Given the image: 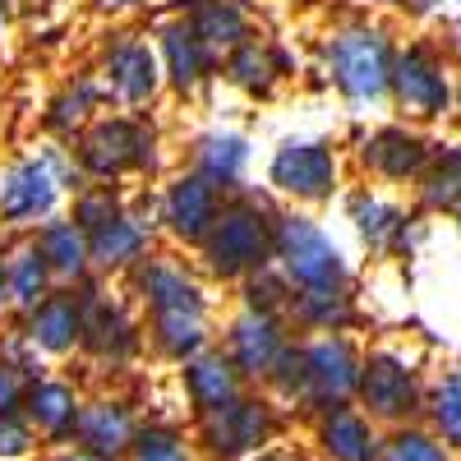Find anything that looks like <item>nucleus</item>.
Segmentation results:
<instances>
[{
	"label": "nucleus",
	"mask_w": 461,
	"mask_h": 461,
	"mask_svg": "<svg viewBox=\"0 0 461 461\" xmlns=\"http://www.w3.org/2000/svg\"><path fill=\"white\" fill-rule=\"evenodd\" d=\"M84 402H88V397L74 388V378L42 374V378L28 383L23 415H28V425L37 429V438H42V443H74V434H79Z\"/></svg>",
	"instance_id": "4be33fe9"
},
{
	"label": "nucleus",
	"mask_w": 461,
	"mask_h": 461,
	"mask_svg": "<svg viewBox=\"0 0 461 461\" xmlns=\"http://www.w3.org/2000/svg\"><path fill=\"white\" fill-rule=\"evenodd\" d=\"M393 106L406 125H438L456 111V74L434 37H411L397 47L393 65Z\"/></svg>",
	"instance_id": "0eeeda50"
},
{
	"label": "nucleus",
	"mask_w": 461,
	"mask_h": 461,
	"mask_svg": "<svg viewBox=\"0 0 461 461\" xmlns=\"http://www.w3.org/2000/svg\"><path fill=\"white\" fill-rule=\"evenodd\" d=\"M425 420H429V429H434L452 452L461 447V369H443V374L429 383Z\"/></svg>",
	"instance_id": "473e14b6"
},
{
	"label": "nucleus",
	"mask_w": 461,
	"mask_h": 461,
	"mask_svg": "<svg viewBox=\"0 0 461 461\" xmlns=\"http://www.w3.org/2000/svg\"><path fill=\"white\" fill-rule=\"evenodd\" d=\"M456 226H461V217H456Z\"/></svg>",
	"instance_id": "3c124183"
},
{
	"label": "nucleus",
	"mask_w": 461,
	"mask_h": 461,
	"mask_svg": "<svg viewBox=\"0 0 461 461\" xmlns=\"http://www.w3.org/2000/svg\"><path fill=\"white\" fill-rule=\"evenodd\" d=\"M69 148L88 185L148 180L162 167V134L143 111H102Z\"/></svg>",
	"instance_id": "20e7f679"
},
{
	"label": "nucleus",
	"mask_w": 461,
	"mask_h": 461,
	"mask_svg": "<svg viewBox=\"0 0 461 461\" xmlns=\"http://www.w3.org/2000/svg\"><path fill=\"white\" fill-rule=\"evenodd\" d=\"M456 115H461V79H456Z\"/></svg>",
	"instance_id": "8fccbe9b"
},
{
	"label": "nucleus",
	"mask_w": 461,
	"mask_h": 461,
	"mask_svg": "<svg viewBox=\"0 0 461 461\" xmlns=\"http://www.w3.org/2000/svg\"><path fill=\"white\" fill-rule=\"evenodd\" d=\"M304 341V383L295 411L304 415H323L337 406H356L360 393V365H365V346L351 332H332V337H300Z\"/></svg>",
	"instance_id": "9d476101"
},
{
	"label": "nucleus",
	"mask_w": 461,
	"mask_h": 461,
	"mask_svg": "<svg viewBox=\"0 0 461 461\" xmlns=\"http://www.w3.org/2000/svg\"><path fill=\"white\" fill-rule=\"evenodd\" d=\"M125 461H194V447H189L185 429L171 425V420H143Z\"/></svg>",
	"instance_id": "72a5a7b5"
},
{
	"label": "nucleus",
	"mask_w": 461,
	"mask_h": 461,
	"mask_svg": "<svg viewBox=\"0 0 461 461\" xmlns=\"http://www.w3.org/2000/svg\"><path fill=\"white\" fill-rule=\"evenodd\" d=\"M291 295H295V291H291V282L277 273V263H273V267H263V273H254V277H245V282H240V310L286 319Z\"/></svg>",
	"instance_id": "e433bc0d"
},
{
	"label": "nucleus",
	"mask_w": 461,
	"mask_h": 461,
	"mask_svg": "<svg viewBox=\"0 0 461 461\" xmlns=\"http://www.w3.org/2000/svg\"><path fill=\"white\" fill-rule=\"evenodd\" d=\"M267 194L319 208L341 194V152L332 139H282L267 158Z\"/></svg>",
	"instance_id": "6e6552de"
},
{
	"label": "nucleus",
	"mask_w": 461,
	"mask_h": 461,
	"mask_svg": "<svg viewBox=\"0 0 461 461\" xmlns=\"http://www.w3.org/2000/svg\"><path fill=\"white\" fill-rule=\"evenodd\" d=\"M102 102H106V93H102V84H97V74H74V79H65L51 97H47V106H42V130L56 139V143H74L79 139L97 115H102Z\"/></svg>",
	"instance_id": "cd10ccee"
},
{
	"label": "nucleus",
	"mask_w": 461,
	"mask_h": 461,
	"mask_svg": "<svg viewBox=\"0 0 461 461\" xmlns=\"http://www.w3.org/2000/svg\"><path fill=\"white\" fill-rule=\"evenodd\" d=\"M249 461H300V456H291V452H277V447H267V452H258V456H249Z\"/></svg>",
	"instance_id": "49530a36"
},
{
	"label": "nucleus",
	"mask_w": 461,
	"mask_h": 461,
	"mask_svg": "<svg viewBox=\"0 0 461 461\" xmlns=\"http://www.w3.org/2000/svg\"><path fill=\"white\" fill-rule=\"evenodd\" d=\"M10 14H14V0H0V37H5V28H10Z\"/></svg>",
	"instance_id": "de8ad7c7"
},
{
	"label": "nucleus",
	"mask_w": 461,
	"mask_h": 461,
	"mask_svg": "<svg viewBox=\"0 0 461 461\" xmlns=\"http://www.w3.org/2000/svg\"><path fill=\"white\" fill-rule=\"evenodd\" d=\"M443 51H447L452 69H461V19H447L443 23Z\"/></svg>",
	"instance_id": "a19ab883"
},
{
	"label": "nucleus",
	"mask_w": 461,
	"mask_h": 461,
	"mask_svg": "<svg viewBox=\"0 0 461 461\" xmlns=\"http://www.w3.org/2000/svg\"><path fill=\"white\" fill-rule=\"evenodd\" d=\"M221 79L254 102H267L291 79V56L273 42V37L254 32L249 42H240L230 56H221Z\"/></svg>",
	"instance_id": "5701e85b"
},
{
	"label": "nucleus",
	"mask_w": 461,
	"mask_h": 461,
	"mask_svg": "<svg viewBox=\"0 0 461 461\" xmlns=\"http://www.w3.org/2000/svg\"><path fill=\"white\" fill-rule=\"evenodd\" d=\"M415 203H420V212L461 217V143L434 148L429 171L420 176V185H415Z\"/></svg>",
	"instance_id": "2f4dec72"
},
{
	"label": "nucleus",
	"mask_w": 461,
	"mask_h": 461,
	"mask_svg": "<svg viewBox=\"0 0 461 461\" xmlns=\"http://www.w3.org/2000/svg\"><path fill=\"white\" fill-rule=\"evenodd\" d=\"M0 310H10V295H5V240H0Z\"/></svg>",
	"instance_id": "a18cd8bd"
},
{
	"label": "nucleus",
	"mask_w": 461,
	"mask_h": 461,
	"mask_svg": "<svg viewBox=\"0 0 461 461\" xmlns=\"http://www.w3.org/2000/svg\"><path fill=\"white\" fill-rule=\"evenodd\" d=\"M397 47L402 42L383 23L351 19V23H337L319 42V60H323V74H328V84L337 88L341 102L383 106V102H393Z\"/></svg>",
	"instance_id": "7ed1b4c3"
},
{
	"label": "nucleus",
	"mask_w": 461,
	"mask_h": 461,
	"mask_svg": "<svg viewBox=\"0 0 461 461\" xmlns=\"http://www.w3.org/2000/svg\"><path fill=\"white\" fill-rule=\"evenodd\" d=\"M84 295V314H88V328H84V356L102 369H125L139 360V351L148 346L143 337V319L134 314V304L111 295L102 286V277H88L84 286H74Z\"/></svg>",
	"instance_id": "f8f14e48"
},
{
	"label": "nucleus",
	"mask_w": 461,
	"mask_h": 461,
	"mask_svg": "<svg viewBox=\"0 0 461 461\" xmlns=\"http://www.w3.org/2000/svg\"><path fill=\"white\" fill-rule=\"evenodd\" d=\"M378 461H452V447L429 425H402L383 434Z\"/></svg>",
	"instance_id": "f704fd0d"
},
{
	"label": "nucleus",
	"mask_w": 461,
	"mask_h": 461,
	"mask_svg": "<svg viewBox=\"0 0 461 461\" xmlns=\"http://www.w3.org/2000/svg\"><path fill=\"white\" fill-rule=\"evenodd\" d=\"M295 341L291 323L277 314H254V310H236L221 328V356L236 365V374L249 383V388H263L273 365L282 360V351Z\"/></svg>",
	"instance_id": "dca6fc26"
},
{
	"label": "nucleus",
	"mask_w": 461,
	"mask_h": 461,
	"mask_svg": "<svg viewBox=\"0 0 461 461\" xmlns=\"http://www.w3.org/2000/svg\"><path fill=\"white\" fill-rule=\"evenodd\" d=\"M97 84H102L106 102L125 106V111L152 106L158 93L167 88L158 42H152L148 32H134V28L106 32L102 47H97Z\"/></svg>",
	"instance_id": "1a4fd4ad"
},
{
	"label": "nucleus",
	"mask_w": 461,
	"mask_h": 461,
	"mask_svg": "<svg viewBox=\"0 0 461 461\" xmlns=\"http://www.w3.org/2000/svg\"><path fill=\"white\" fill-rule=\"evenodd\" d=\"M249 158L254 148L240 130H203L194 143H189V171L203 176L208 185H217L221 194H236V189H245V171H249Z\"/></svg>",
	"instance_id": "393cba45"
},
{
	"label": "nucleus",
	"mask_w": 461,
	"mask_h": 461,
	"mask_svg": "<svg viewBox=\"0 0 461 461\" xmlns=\"http://www.w3.org/2000/svg\"><path fill=\"white\" fill-rule=\"evenodd\" d=\"M148 0H97V10H106V14H130V10H143Z\"/></svg>",
	"instance_id": "79ce46f5"
},
{
	"label": "nucleus",
	"mask_w": 461,
	"mask_h": 461,
	"mask_svg": "<svg viewBox=\"0 0 461 461\" xmlns=\"http://www.w3.org/2000/svg\"><path fill=\"white\" fill-rule=\"evenodd\" d=\"M180 393H185L189 411H194V420H203V415L226 411L230 402H240L249 393V383L236 374V365L221 356V346H212V351L180 365Z\"/></svg>",
	"instance_id": "b1692460"
},
{
	"label": "nucleus",
	"mask_w": 461,
	"mask_h": 461,
	"mask_svg": "<svg viewBox=\"0 0 461 461\" xmlns=\"http://www.w3.org/2000/svg\"><path fill=\"white\" fill-rule=\"evenodd\" d=\"M226 194L217 185H208L203 176L194 171H171L167 185L158 189V226L167 230V236L180 245V249H203V240L212 236L217 226V212H221Z\"/></svg>",
	"instance_id": "4468645a"
},
{
	"label": "nucleus",
	"mask_w": 461,
	"mask_h": 461,
	"mask_svg": "<svg viewBox=\"0 0 461 461\" xmlns=\"http://www.w3.org/2000/svg\"><path fill=\"white\" fill-rule=\"evenodd\" d=\"M429 397V378L420 356L402 351V346H369L360 365V393L356 406L374 420L378 429H402L420 425Z\"/></svg>",
	"instance_id": "39448f33"
},
{
	"label": "nucleus",
	"mask_w": 461,
	"mask_h": 461,
	"mask_svg": "<svg viewBox=\"0 0 461 461\" xmlns=\"http://www.w3.org/2000/svg\"><path fill=\"white\" fill-rule=\"evenodd\" d=\"M32 236H37V249L47 254V263H51V273H56L60 286H84V282L93 277L88 230H84V226H74L69 212L42 221V226L32 230Z\"/></svg>",
	"instance_id": "c756f323"
},
{
	"label": "nucleus",
	"mask_w": 461,
	"mask_h": 461,
	"mask_svg": "<svg viewBox=\"0 0 461 461\" xmlns=\"http://www.w3.org/2000/svg\"><path fill=\"white\" fill-rule=\"evenodd\" d=\"M429 162H434L429 134L406 125V121L374 125L356 148V167L378 185H420V176L429 171Z\"/></svg>",
	"instance_id": "2eb2a0df"
},
{
	"label": "nucleus",
	"mask_w": 461,
	"mask_h": 461,
	"mask_svg": "<svg viewBox=\"0 0 461 461\" xmlns=\"http://www.w3.org/2000/svg\"><path fill=\"white\" fill-rule=\"evenodd\" d=\"M0 369H14L19 378H42V356H37V346L28 341L23 332V319H10L5 328H0Z\"/></svg>",
	"instance_id": "4c0bfd02"
},
{
	"label": "nucleus",
	"mask_w": 461,
	"mask_h": 461,
	"mask_svg": "<svg viewBox=\"0 0 461 461\" xmlns=\"http://www.w3.org/2000/svg\"><path fill=\"white\" fill-rule=\"evenodd\" d=\"M314 443H319L323 461H378L383 429L360 406H337L314 420Z\"/></svg>",
	"instance_id": "bb28decb"
},
{
	"label": "nucleus",
	"mask_w": 461,
	"mask_h": 461,
	"mask_svg": "<svg viewBox=\"0 0 461 461\" xmlns=\"http://www.w3.org/2000/svg\"><path fill=\"white\" fill-rule=\"evenodd\" d=\"M139 411L130 406V397H115V393H102V397H88L84 402V415H79V434H74V447H84L93 456H106V461H125L130 447H134V434H139Z\"/></svg>",
	"instance_id": "412c9836"
},
{
	"label": "nucleus",
	"mask_w": 461,
	"mask_h": 461,
	"mask_svg": "<svg viewBox=\"0 0 461 461\" xmlns=\"http://www.w3.org/2000/svg\"><path fill=\"white\" fill-rule=\"evenodd\" d=\"M56 461H106V456H93V452H84V447H65Z\"/></svg>",
	"instance_id": "c03bdc74"
},
{
	"label": "nucleus",
	"mask_w": 461,
	"mask_h": 461,
	"mask_svg": "<svg viewBox=\"0 0 461 461\" xmlns=\"http://www.w3.org/2000/svg\"><path fill=\"white\" fill-rule=\"evenodd\" d=\"M152 42L162 56V79L176 97H203L212 88V79L221 74V56L203 47V37L185 23V14H171L152 28Z\"/></svg>",
	"instance_id": "f3484780"
},
{
	"label": "nucleus",
	"mask_w": 461,
	"mask_h": 461,
	"mask_svg": "<svg viewBox=\"0 0 461 461\" xmlns=\"http://www.w3.org/2000/svg\"><path fill=\"white\" fill-rule=\"evenodd\" d=\"M277 203L263 189H236L226 194L212 236L199 249V267L212 282L240 286L245 277L273 267V245H277Z\"/></svg>",
	"instance_id": "f03ea898"
},
{
	"label": "nucleus",
	"mask_w": 461,
	"mask_h": 461,
	"mask_svg": "<svg viewBox=\"0 0 461 461\" xmlns=\"http://www.w3.org/2000/svg\"><path fill=\"white\" fill-rule=\"evenodd\" d=\"M402 5H406V14H434V5H438V0H402Z\"/></svg>",
	"instance_id": "37998d69"
},
{
	"label": "nucleus",
	"mask_w": 461,
	"mask_h": 461,
	"mask_svg": "<svg viewBox=\"0 0 461 461\" xmlns=\"http://www.w3.org/2000/svg\"><path fill=\"white\" fill-rule=\"evenodd\" d=\"M130 295L139 304L148 351L158 360L185 365V360H194L217 346L212 295L185 258L152 249L130 273Z\"/></svg>",
	"instance_id": "f257e3e1"
},
{
	"label": "nucleus",
	"mask_w": 461,
	"mask_h": 461,
	"mask_svg": "<svg viewBox=\"0 0 461 461\" xmlns=\"http://www.w3.org/2000/svg\"><path fill=\"white\" fill-rule=\"evenodd\" d=\"M273 434H277V402L258 388H249L240 402H230L217 415L194 420V443L212 461H249L267 452Z\"/></svg>",
	"instance_id": "ddd939ff"
},
{
	"label": "nucleus",
	"mask_w": 461,
	"mask_h": 461,
	"mask_svg": "<svg viewBox=\"0 0 461 461\" xmlns=\"http://www.w3.org/2000/svg\"><path fill=\"white\" fill-rule=\"evenodd\" d=\"M125 203H130V194H125V185H84L79 194L69 199V221L74 226H84L88 236L97 226H106L115 212H125Z\"/></svg>",
	"instance_id": "c9c22d12"
},
{
	"label": "nucleus",
	"mask_w": 461,
	"mask_h": 461,
	"mask_svg": "<svg viewBox=\"0 0 461 461\" xmlns=\"http://www.w3.org/2000/svg\"><path fill=\"white\" fill-rule=\"evenodd\" d=\"M65 185L42 158V148L19 152V158L0 162V230L10 236H32L42 221L60 217Z\"/></svg>",
	"instance_id": "9b49d317"
},
{
	"label": "nucleus",
	"mask_w": 461,
	"mask_h": 461,
	"mask_svg": "<svg viewBox=\"0 0 461 461\" xmlns=\"http://www.w3.org/2000/svg\"><path fill=\"white\" fill-rule=\"evenodd\" d=\"M286 323L295 337H332L360 323V304L351 291H295L286 304Z\"/></svg>",
	"instance_id": "c85d7f7f"
},
{
	"label": "nucleus",
	"mask_w": 461,
	"mask_h": 461,
	"mask_svg": "<svg viewBox=\"0 0 461 461\" xmlns=\"http://www.w3.org/2000/svg\"><path fill=\"white\" fill-rule=\"evenodd\" d=\"M171 5H176V10L185 14V10H194V5H199V0H171Z\"/></svg>",
	"instance_id": "09e8293b"
},
{
	"label": "nucleus",
	"mask_w": 461,
	"mask_h": 461,
	"mask_svg": "<svg viewBox=\"0 0 461 461\" xmlns=\"http://www.w3.org/2000/svg\"><path fill=\"white\" fill-rule=\"evenodd\" d=\"M158 212H143L134 199L125 203V212H115L106 226H97L88 236V254H93V277H130L134 267L152 254L158 240Z\"/></svg>",
	"instance_id": "6ab92c4d"
},
{
	"label": "nucleus",
	"mask_w": 461,
	"mask_h": 461,
	"mask_svg": "<svg viewBox=\"0 0 461 461\" xmlns=\"http://www.w3.org/2000/svg\"><path fill=\"white\" fill-rule=\"evenodd\" d=\"M23 393H28V378H19L14 369H0V415H19Z\"/></svg>",
	"instance_id": "ea45409f"
},
{
	"label": "nucleus",
	"mask_w": 461,
	"mask_h": 461,
	"mask_svg": "<svg viewBox=\"0 0 461 461\" xmlns=\"http://www.w3.org/2000/svg\"><path fill=\"white\" fill-rule=\"evenodd\" d=\"M456 5H461V0H456Z\"/></svg>",
	"instance_id": "603ef678"
},
{
	"label": "nucleus",
	"mask_w": 461,
	"mask_h": 461,
	"mask_svg": "<svg viewBox=\"0 0 461 461\" xmlns=\"http://www.w3.org/2000/svg\"><path fill=\"white\" fill-rule=\"evenodd\" d=\"M84 328H88L84 295L74 291V286H56V291L23 319V332H28V341L37 346V356H42V360L84 356Z\"/></svg>",
	"instance_id": "aec40b11"
},
{
	"label": "nucleus",
	"mask_w": 461,
	"mask_h": 461,
	"mask_svg": "<svg viewBox=\"0 0 461 461\" xmlns=\"http://www.w3.org/2000/svg\"><path fill=\"white\" fill-rule=\"evenodd\" d=\"M56 273L47 254L37 249V236H10L5 240V295H10V314L28 319L37 304L56 291Z\"/></svg>",
	"instance_id": "a878e982"
},
{
	"label": "nucleus",
	"mask_w": 461,
	"mask_h": 461,
	"mask_svg": "<svg viewBox=\"0 0 461 461\" xmlns=\"http://www.w3.org/2000/svg\"><path fill=\"white\" fill-rule=\"evenodd\" d=\"M273 263L291 282V291H351V258L323 230V221H314L304 208L277 212Z\"/></svg>",
	"instance_id": "423d86ee"
},
{
	"label": "nucleus",
	"mask_w": 461,
	"mask_h": 461,
	"mask_svg": "<svg viewBox=\"0 0 461 461\" xmlns=\"http://www.w3.org/2000/svg\"><path fill=\"white\" fill-rule=\"evenodd\" d=\"M346 221L356 226V236L365 240V249L374 254H411L415 240L425 236L415 212H406L402 203H393L388 194H378L374 185H356L346 189Z\"/></svg>",
	"instance_id": "a211bd4d"
},
{
	"label": "nucleus",
	"mask_w": 461,
	"mask_h": 461,
	"mask_svg": "<svg viewBox=\"0 0 461 461\" xmlns=\"http://www.w3.org/2000/svg\"><path fill=\"white\" fill-rule=\"evenodd\" d=\"M37 447H42V438H37V429L28 425V415H0V461H23L32 456Z\"/></svg>",
	"instance_id": "58836bf2"
},
{
	"label": "nucleus",
	"mask_w": 461,
	"mask_h": 461,
	"mask_svg": "<svg viewBox=\"0 0 461 461\" xmlns=\"http://www.w3.org/2000/svg\"><path fill=\"white\" fill-rule=\"evenodd\" d=\"M185 23L194 28L203 37V47L217 51V56H230L240 42H249L258 32L245 0H199L194 10H185Z\"/></svg>",
	"instance_id": "7c9ffc66"
}]
</instances>
